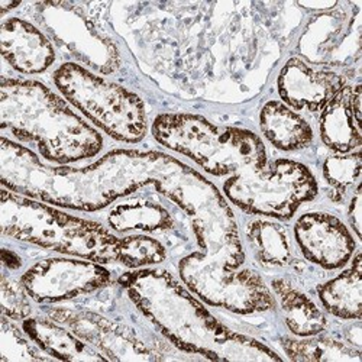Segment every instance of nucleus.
Returning a JSON list of instances; mask_svg holds the SVG:
<instances>
[{
    "label": "nucleus",
    "mask_w": 362,
    "mask_h": 362,
    "mask_svg": "<svg viewBox=\"0 0 362 362\" xmlns=\"http://www.w3.org/2000/svg\"><path fill=\"white\" fill-rule=\"evenodd\" d=\"M354 87L345 84L320 116V136L326 146L338 154H348L362 144L361 125L352 109Z\"/></svg>",
    "instance_id": "obj_16"
},
{
    "label": "nucleus",
    "mask_w": 362,
    "mask_h": 362,
    "mask_svg": "<svg viewBox=\"0 0 362 362\" xmlns=\"http://www.w3.org/2000/svg\"><path fill=\"white\" fill-rule=\"evenodd\" d=\"M48 316L51 320L67 326L78 338L95 346L110 361L161 359L131 329L98 313L58 308L49 309Z\"/></svg>",
    "instance_id": "obj_11"
},
{
    "label": "nucleus",
    "mask_w": 362,
    "mask_h": 362,
    "mask_svg": "<svg viewBox=\"0 0 362 362\" xmlns=\"http://www.w3.org/2000/svg\"><path fill=\"white\" fill-rule=\"evenodd\" d=\"M8 319L6 316L2 317V337H0L2 362L48 359V356L41 354V348L34 345L35 342L26 335V332L23 329L21 330Z\"/></svg>",
    "instance_id": "obj_25"
},
{
    "label": "nucleus",
    "mask_w": 362,
    "mask_h": 362,
    "mask_svg": "<svg viewBox=\"0 0 362 362\" xmlns=\"http://www.w3.org/2000/svg\"><path fill=\"white\" fill-rule=\"evenodd\" d=\"M167 258V251L158 239L146 235H129L120 238L117 261L131 269L158 265Z\"/></svg>",
    "instance_id": "obj_23"
},
{
    "label": "nucleus",
    "mask_w": 362,
    "mask_h": 362,
    "mask_svg": "<svg viewBox=\"0 0 362 362\" xmlns=\"http://www.w3.org/2000/svg\"><path fill=\"white\" fill-rule=\"evenodd\" d=\"M41 15L52 40L81 63L103 74L117 69L116 45L102 35L81 11L69 4H44Z\"/></svg>",
    "instance_id": "obj_10"
},
{
    "label": "nucleus",
    "mask_w": 362,
    "mask_h": 362,
    "mask_svg": "<svg viewBox=\"0 0 362 362\" xmlns=\"http://www.w3.org/2000/svg\"><path fill=\"white\" fill-rule=\"evenodd\" d=\"M0 223L4 235L28 244L99 264L117 261L120 238L103 225L8 192L6 187L2 189Z\"/></svg>",
    "instance_id": "obj_4"
},
{
    "label": "nucleus",
    "mask_w": 362,
    "mask_h": 362,
    "mask_svg": "<svg viewBox=\"0 0 362 362\" xmlns=\"http://www.w3.org/2000/svg\"><path fill=\"white\" fill-rule=\"evenodd\" d=\"M0 48L6 62L23 74L44 73L55 62V49L49 38L37 26L19 18L4 21Z\"/></svg>",
    "instance_id": "obj_14"
},
{
    "label": "nucleus",
    "mask_w": 362,
    "mask_h": 362,
    "mask_svg": "<svg viewBox=\"0 0 362 362\" xmlns=\"http://www.w3.org/2000/svg\"><path fill=\"white\" fill-rule=\"evenodd\" d=\"M294 238L305 258L325 269L345 267L356 248L346 225L325 212L301 215L294 225Z\"/></svg>",
    "instance_id": "obj_12"
},
{
    "label": "nucleus",
    "mask_w": 362,
    "mask_h": 362,
    "mask_svg": "<svg viewBox=\"0 0 362 362\" xmlns=\"http://www.w3.org/2000/svg\"><path fill=\"white\" fill-rule=\"evenodd\" d=\"M178 273L187 288L206 305L238 315L273 310L277 300L262 277L250 268H229L203 251L192 252L178 264Z\"/></svg>",
    "instance_id": "obj_8"
},
{
    "label": "nucleus",
    "mask_w": 362,
    "mask_h": 362,
    "mask_svg": "<svg viewBox=\"0 0 362 362\" xmlns=\"http://www.w3.org/2000/svg\"><path fill=\"white\" fill-rule=\"evenodd\" d=\"M223 193L245 214L288 221L301 204L316 199L319 186L305 164L280 158L233 174Z\"/></svg>",
    "instance_id": "obj_7"
},
{
    "label": "nucleus",
    "mask_w": 362,
    "mask_h": 362,
    "mask_svg": "<svg viewBox=\"0 0 362 362\" xmlns=\"http://www.w3.org/2000/svg\"><path fill=\"white\" fill-rule=\"evenodd\" d=\"M323 308L339 319L359 320L362 303V255L356 252L351 267L319 287Z\"/></svg>",
    "instance_id": "obj_19"
},
{
    "label": "nucleus",
    "mask_w": 362,
    "mask_h": 362,
    "mask_svg": "<svg viewBox=\"0 0 362 362\" xmlns=\"http://www.w3.org/2000/svg\"><path fill=\"white\" fill-rule=\"evenodd\" d=\"M2 313L11 320H25L31 316L33 308L29 303V297L22 283L9 279L6 274L2 276Z\"/></svg>",
    "instance_id": "obj_26"
},
{
    "label": "nucleus",
    "mask_w": 362,
    "mask_h": 362,
    "mask_svg": "<svg viewBox=\"0 0 362 362\" xmlns=\"http://www.w3.org/2000/svg\"><path fill=\"white\" fill-rule=\"evenodd\" d=\"M361 170V151L327 157L323 164V177L332 189V199L335 202H341L346 192L352 186L358 185Z\"/></svg>",
    "instance_id": "obj_24"
},
{
    "label": "nucleus",
    "mask_w": 362,
    "mask_h": 362,
    "mask_svg": "<svg viewBox=\"0 0 362 362\" xmlns=\"http://www.w3.org/2000/svg\"><path fill=\"white\" fill-rule=\"evenodd\" d=\"M22 329L41 351L63 361H107V356L54 320L28 317Z\"/></svg>",
    "instance_id": "obj_15"
},
{
    "label": "nucleus",
    "mask_w": 362,
    "mask_h": 362,
    "mask_svg": "<svg viewBox=\"0 0 362 362\" xmlns=\"http://www.w3.org/2000/svg\"><path fill=\"white\" fill-rule=\"evenodd\" d=\"M112 274L99 262L76 258H47L29 267L21 283L37 303H58L109 286Z\"/></svg>",
    "instance_id": "obj_9"
},
{
    "label": "nucleus",
    "mask_w": 362,
    "mask_h": 362,
    "mask_svg": "<svg viewBox=\"0 0 362 362\" xmlns=\"http://www.w3.org/2000/svg\"><path fill=\"white\" fill-rule=\"evenodd\" d=\"M2 185L15 193L74 210L95 212L145 185L167 183L185 164L160 153L112 151L96 164L52 168L40 163L31 151L2 138Z\"/></svg>",
    "instance_id": "obj_1"
},
{
    "label": "nucleus",
    "mask_w": 362,
    "mask_h": 362,
    "mask_svg": "<svg viewBox=\"0 0 362 362\" xmlns=\"http://www.w3.org/2000/svg\"><path fill=\"white\" fill-rule=\"evenodd\" d=\"M349 221H351V225L355 230V233L358 236H361V192H359V185L356 187V192L351 200V204H349Z\"/></svg>",
    "instance_id": "obj_27"
},
{
    "label": "nucleus",
    "mask_w": 362,
    "mask_h": 362,
    "mask_svg": "<svg viewBox=\"0 0 362 362\" xmlns=\"http://www.w3.org/2000/svg\"><path fill=\"white\" fill-rule=\"evenodd\" d=\"M57 88L76 109L116 141L138 144L148 134L142 99L77 63H64L54 73Z\"/></svg>",
    "instance_id": "obj_6"
},
{
    "label": "nucleus",
    "mask_w": 362,
    "mask_h": 362,
    "mask_svg": "<svg viewBox=\"0 0 362 362\" xmlns=\"http://www.w3.org/2000/svg\"><path fill=\"white\" fill-rule=\"evenodd\" d=\"M259 127L268 142L286 153L308 148L315 136L308 120L279 100L264 105Z\"/></svg>",
    "instance_id": "obj_17"
},
{
    "label": "nucleus",
    "mask_w": 362,
    "mask_h": 362,
    "mask_svg": "<svg viewBox=\"0 0 362 362\" xmlns=\"http://www.w3.org/2000/svg\"><path fill=\"white\" fill-rule=\"evenodd\" d=\"M271 290L283 312L284 322L298 338L320 335L327 327V319L315 301L284 279L271 281Z\"/></svg>",
    "instance_id": "obj_18"
},
{
    "label": "nucleus",
    "mask_w": 362,
    "mask_h": 362,
    "mask_svg": "<svg viewBox=\"0 0 362 362\" xmlns=\"http://www.w3.org/2000/svg\"><path fill=\"white\" fill-rule=\"evenodd\" d=\"M107 225L117 233L131 230L157 232L174 225L168 210L158 202L149 199H129L116 204L107 215Z\"/></svg>",
    "instance_id": "obj_20"
},
{
    "label": "nucleus",
    "mask_w": 362,
    "mask_h": 362,
    "mask_svg": "<svg viewBox=\"0 0 362 362\" xmlns=\"http://www.w3.org/2000/svg\"><path fill=\"white\" fill-rule=\"evenodd\" d=\"M135 306L180 351L206 359L280 361L259 341L222 325L165 269H139L120 277Z\"/></svg>",
    "instance_id": "obj_2"
},
{
    "label": "nucleus",
    "mask_w": 362,
    "mask_h": 362,
    "mask_svg": "<svg viewBox=\"0 0 362 362\" xmlns=\"http://www.w3.org/2000/svg\"><path fill=\"white\" fill-rule=\"evenodd\" d=\"M247 239L255 259L265 268H283L291 261L287 229L277 222L257 219L247 229Z\"/></svg>",
    "instance_id": "obj_21"
},
{
    "label": "nucleus",
    "mask_w": 362,
    "mask_h": 362,
    "mask_svg": "<svg viewBox=\"0 0 362 362\" xmlns=\"http://www.w3.org/2000/svg\"><path fill=\"white\" fill-rule=\"evenodd\" d=\"M0 127L15 138L37 145L42 158L70 164L96 157L103 136L45 84L4 78Z\"/></svg>",
    "instance_id": "obj_3"
},
{
    "label": "nucleus",
    "mask_w": 362,
    "mask_h": 362,
    "mask_svg": "<svg viewBox=\"0 0 362 362\" xmlns=\"http://www.w3.org/2000/svg\"><path fill=\"white\" fill-rule=\"evenodd\" d=\"M151 132L160 145L189 157L216 177L261 168L268 163L267 148L257 134L215 125L200 115H158Z\"/></svg>",
    "instance_id": "obj_5"
},
{
    "label": "nucleus",
    "mask_w": 362,
    "mask_h": 362,
    "mask_svg": "<svg viewBox=\"0 0 362 362\" xmlns=\"http://www.w3.org/2000/svg\"><path fill=\"white\" fill-rule=\"evenodd\" d=\"M283 351L290 361H361L358 349L326 337H306V338H283L280 341Z\"/></svg>",
    "instance_id": "obj_22"
},
{
    "label": "nucleus",
    "mask_w": 362,
    "mask_h": 362,
    "mask_svg": "<svg viewBox=\"0 0 362 362\" xmlns=\"http://www.w3.org/2000/svg\"><path fill=\"white\" fill-rule=\"evenodd\" d=\"M346 84L345 78L329 70H315L303 59L290 58L277 78L279 95L293 110L320 112Z\"/></svg>",
    "instance_id": "obj_13"
}]
</instances>
